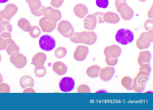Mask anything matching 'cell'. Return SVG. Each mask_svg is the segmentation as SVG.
I'll list each match as a JSON object with an SVG mask.
<instances>
[{
	"mask_svg": "<svg viewBox=\"0 0 153 110\" xmlns=\"http://www.w3.org/2000/svg\"><path fill=\"white\" fill-rule=\"evenodd\" d=\"M69 39L72 42L75 43H81L91 45L97 41V36L93 31L75 32Z\"/></svg>",
	"mask_w": 153,
	"mask_h": 110,
	"instance_id": "6da1fadb",
	"label": "cell"
},
{
	"mask_svg": "<svg viewBox=\"0 0 153 110\" xmlns=\"http://www.w3.org/2000/svg\"><path fill=\"white\" fill-rule=\"evenodd\" d=\"M114 4L117 11L123 19L128 21L132 18L134 15V11L128 5L126 0H115Z\"/></svg>",
	"mask_w": 153,
	"mask_h": 110,
	"instance_id": "7a4b0ae2",
	"label": "cell"
},
{
	"mask_svg": "<svg viewBox=\"0 0 153 110\" xmlns=\"http://www.w3.org/2000/svg\"><path fill=\"white\" fill-rule=\"evenodd\" d=\"M149 76L148 73L139 71L133 80L132 90L137 93L142 92L148 81Z\"/></svg>",
	"mask_w": 153,
	"mask_h": 110,
	"instance_id": "3957f363",
	"label": "cell"
},
{
	"mask_svg": "<svg viewBox=\"0 0 153 110\" xmlns=\"http://www.w3.org/2000/svg\"><path fill=\"white\" fill-rule=\"evenodd\" d=\"M134 37L133 33L130 30L122 28L118 30L115 36V39L118 43L126 45L133 41Z\"/></svg>",
	"mask_w": 153,
	"mask_h": 110,
	"instance_id": "277c9868",
	"label": "cell"
},
{
	"mask_svg": "<svg viewBox=\"0 0 153 110\" xmlns=\"http://www.w3.org/2000/svg\"><path fill=\"white\" fill-rule=\"evenodd\" d=\"M39 43L41 49L45 51H50L55 47L56 43L54 38L48 34H45L40 38Z\"/></svg>",
	"mask_w": 153,
	"mask_h": 110,
	"instance_id": "5b68a950",
	"label": "cell"
},
{
	"mask_svg": "<svg viewBox=\"0 0 153 110\" xmlns=\"http://www.w3.org/2000/svg\"><path fill=\"white\" fill-rule=\"evenodd\" d=\"M57 30L60 34L65 37L70 38L74 33V29L69 21L62 20L58 23Z\"/></svg>",
	"mask_w": 153,
	"mask_h": 110,
	"instance_id": "8992f818",
	"label": "cell"
},
{
	"mask_svg": "<svg viewBox=\"0 0 153 110\" xmlns=\"http://www.w3.org/2000/svg\"><path fill=\"white\" fill-rule=\"evenodd\" d=\"M18 10L17 6L14 4H7L4 9L0 11V23L5 21H10Z\"/></svg>",
	"mask_w": 153,
	"mask_h": 110,
	"instance_id": "52a82bcc",
	"label": "cell"
},
{
	"mask_svg": "<svg viewBox=\"0 0 153 110\" xmlns=\"http://www.w3.org/2000/svg\"><path fill=\"white\" fill-rule=\"evenodd\" d=\"M10 59L11 63L19 69L25 67L27 62L26 57L19 52H15L11 54Z\"/></svg>",
	"mask_w": 153,
	"mask_h": 110,
	"instance_id": "ba28073f",
	"label": "cell"
},
{
	"mask_svg": "<svg viewBox=\"0 0 153 110\" xmlns=\"http://www.w3.org/2000/svg\"><path fill=\"white\" fill-rule=\"evenodd\" d=\"M42 15L50 20L57 22L62 18V14L58 9L48 6L45 7L43 10Z\"/></svg>",
	"mask_w": 153,
	"mask_h": 110,
	"instance_id": "9c48e42d",
	"label": "cell"
},
{
	"mask_svg": "<svg viewBox=\"0 0 153 110\" xmlns=\"http://www.w3.org/2000/svg\"><path fill=\"white\" fill-rule=\"evenodd\" d=\"M31 13L34 15L39 17L42 15L43 10L45 7L40 0H25Z\"/></svg>",
	"mask_w": 153,
	"mask_h": 110,
	"instance_id": "30bf717a",
	"label": "cell"
},
{
	"mask_svg": "<svg viewBox=\"0 0 153 110\" xmlns=\"http://www.w3.org/2000/svg\"><path fill=\"white\" fill-rule=\"evenodd\" d=\"M121 52V48L116 44L107 46L103 50L105 58H117Z\"/></svg>",
	"mask_w": 153,
	"mask_h": 110,
	"instance_id": "8fae6325",
	"label": "cell"
},
{
	"mask_svg": "<svg viewBox=\"0 0 153 110\" xmlns=\"http://www.w3.org/2000/svg\"><path fill=\"white\" fill-rule=\"evenodd\" d=\"M39 24L43 32L50 33L56 28L57 22L44 17L40 19Z\"/></svg>",
	"mask_w": 153,
	"mask_h": 110,
	"instance_id": "7c38bea8",
	"label": "cell"
},
{
	"mask_svg": "<svg viewBox=\"0 0 153 110\" xmlns=\"http://www.w3.org/2000/svg\"><path fill=\"white\" fill-rule=\"evenodd\" d=\"M75 85L74 79L71 77L63 78L60 81L59 86L61 90L63 92H68L74 89Z\"/></svg>",
	"mask_w": 153,
	"mask_h": 110,
	"instance_id": "4fadbf2b",
	"label": "cell"
},
{
	"mask_svg": "<svg viewBox=\"0 0 153 110\" xmlns=\"http://www.w3.org/2000/svg\"><path fill=\"white\" fill-rule=\"evenodd\" d=\"M89 49L88 46L79 45L76 48L73 53V57L76 60L82 61L86 58Z\"/></svg>",
	"mask_w": 153,
	"mask_h": 110,
	"instance_id": "5bb4252c",
	"label": "cell"
},
{
	"mask_svg": "<svg viewBox=\"0 0 153 110\" xmlns=\"http://www.w3.org/2000/svg\"><path fill=\"white\" fill-rule=\"evenodd\" d=\"M97 23V20L94 14H88L84 18L82 26L84 28L88 30H92L96 27Z\"/></svg>",
	"mask_w": 153,
	"mask_h": 110,
	"instance_id": "9a60e30c",
	"label": "cell"
},
{
	"mask_svg": "<svg viewBox=\"0 0 153 110\" xmlns=\"http://www.w3.org/2000/svg\"><path fill=\"white\" fill-rule=\"evenodd\" d=\"M115 72L114 68L112 66H106L101 69L99 76L104 81L110 80L113 77Z\"/></svg>",
	"mask_w": 153,
	"mask_h": 110,
	"instance_id": "2e32d148",
	"label": "cell"
},
{
	"mask_svg": "<svg viewBox=\"0 0 153 110\" xmlns=\"http://www.w3.org/2000/svg\"><path fill=\"white\" fill-rule=\"evenodd\" d=\"M47 58L45 54L42 52H38L32 57V62L36 67L41 68L44 66Z\"/></svg>",
	"mask_w": 153,
	"mask_h": 110,
	"instance_id": "e0dca14e",
	"label": "cell"
},
{
	"mask_svg": "<svg viewBox=\"0 0 153 110\" xmlns=\"http://www.w3.org/2000/svg\"><path fill=\"white\" fill-rule=\"evenodd\" d=\"M103 19L104 22L113 24L118 23L120 20L118 14L111 11H108L104 13Z\"/></svg>",
	"mask_w": 153,
	"mask_h": 110,
	"instance_id": "ac0fdd59",
	"label": "cell"
},
{
	"mask_svg": "<svg viewBox=\"0 0 153 110\" xmlns=\"http://www.w3.org/2000/svg\"><path fill=\"white\" fill-rule=\"evenodd\" d=\"M73 12L76 16L82 18L88 14V10L85 5L82 3H79L74 6Z\"/></svg>",
	"mask_w": 153,
	"mask_h": 110,
	"instance_id": "d6986e66",
	"label": "cell"
},
{
	"mask_svg": "<svg viewBox=\"0 0 153 110\" xmlns=\"http://www.w3.org/2000/svg\"><path fill=\"white\" fill-rule=\"evenodd\" d=\"M146 32L141 33L136 42V45L138 49L142 50L148 48L151 43L146 37Z\"/></svg>",
	"mask_w": 153,
	"mask_h": 110,
	"instance_id": "ffe728a7",
	"label": "cell"
},
{
	"mask_svg": "<svg viewBox=\"0 0 153 110\" xmlns=\"http://www.w3.org/2000/svg\"><path fill=\"white\" fill-rule=\"evenodd\" d=\"M53 71L57 75L62 76L65 74L68 70L66 65L60 61L54 62L52 66Z\"/></svg>",
	"mask_w": 153,
	"mask_h": 110,
	"instance_id": "44dd1931",
	"label": "cell"
},
{
	"mask_svg": "<svg viewBox=\"0 0 153 110\" xmlns=\"http://www.w3.org/2000/svg\"><path fill=\"white\" fill-rule=\"evenodd\" d=\"M151 58V54L149 51H142L139 53L137 62L140 66L145 63H149Z\"/></svg>",
	"mask_w": 153,
	"mask_h": 110,
	"instance_id": "7402d4cb",
	"label": "cell"
},
{
	"mask_svg": "<svg viewBox=\"0 0 153 110\" xmlns=\"http://www.w3.org/2000/svg\"><path fill=\"white\" fill-rule=\"evenodd\" d=\"M21 86L24 89L33 87L34 81L33 78L28 75L23 76L19 81Z\"/></svg>",
	"mask_w": 153,
	"mask_h": 110,
	"instance_id": "603a6c76",
	"label": "cell"
},
{
	"mask_svg": "<svg viewBox=\"0 0 153 110\" xmlns=\"http://www.w3.org/2000/svg\"><path fill=\"white\" fill-rule=\"evenodd\" d=\"M6 40L7 42V45L5 50L9 55H10L14 52L19 51V47L12 38H8Z\"/></svg>",
	"mask_w": 153,
	"mask_h": 110,
	"instance_id": "cb8c5ba5",
	"label": "cell"
},
{
	"mask_svg": "<svg viewBox=\"0 0 153 110\" xmlns=\"http://www.w3.org/2000/svg\"><path fill=\"white\" fill-rule=\"evenodd\" d=\"M101 68L96 65H94L89 67L87 69L86 73L87 75L91 78H95L99 76Z\"/></svg>",
	"mask_w": 153,
	"mask_h": 110,
	"instance_id": "d4e9b609",
	"label": "cell"
},
{
	"mask_svg": "<svg viewBox=\"0 0 153 110\" xmlns=\"http://www.w3.org/2000/svg\"><path fill=\"white\" fill-rule=\"evenodd\" d=\"M18 26L22 30L25 32H29L32 26L30 22L25 18H20L17 22Z\"/></svg>",
	"mask_w": 153,
	"mask_h": 110,
	"instance_id": "484cf974",
	"label": "cell"
},
{
	"mask_svg": "<svg viewBox=\"0 0 153 110\" xmlns=\"http://www.w3.org/2000/svg\"><path fill=\"white\" fill-rule=\"evenodd\" d=\"M132 79L128 76H125L123 77L120 81L121 84L123 86L128 90H132Z\"/></svg>",
	"mask_w": 153,
	"mask_h": 110,
	"instance_id": "4316f807",
	"label": "cell"
},
{
	"mask_svg": "<svg viewBox=\"0 0 153 110\" xmlns=\"http://www.w3.org/2000/svg\"><path fill=\"white\" fill-rule=\"evenodd\" d=\"M13 27L9 21H5L0 23V33L7 32H11Z\"/></svg>",
	"mask_w": 153,
	"mask_h": 110,
	"instance_id": "83f0119b",
	"label": "cell"
},
{
	"mask_svg": "<svg viewBox=\"0 0 153 110\" xmlns=\"http://www.w3.org/2000/svg\"><path fill=\"white\" fill-rule=\"evenodd\" d=\"M67 52V49L65 47L59 46L55 50L54 54L57 58L61 59L66 56Z\"/></svg>",
	"mask_w": 153,
	"mask_h": 110,
	"instance_id": "f1b7e54d",
	"label": "cell"
},
{
	"mask_svg": "<svg viewBox=\"0 0 153 110\" xmlns=\"http://www.w3.org/2000/svg\"><path fill=\"white\" fill-rule=\"evenodd\" d=\"M30 37L34 38H38L41 33L40 29L37 26H33L29 32Z\"/></svg>",
	"mask_w": 153,
	"mask_h": 110,
	"instance_id": "f546056e",
	"label": "cell"
},
{
	"mask_svg": "<svg viewBox=\"0 0 153 110\" xmlns=\"http://www.w3.org/2000/svg\"><path fill=\"white\" fill-rule=\"evenodd\" d=\"M34 73L36 77H42L46 74L47 70L44 66L41 68H37L35 67L34 70Z\"/></svg>",
	"mask_w": 153,
	"mask_h": 110,
	"instance_id": "4dcf8cb0",
	"label": "cell"
},
{
	"mask_svg": "<svg viewBox=\"0 0 153 110\" xmlns=\"http://www.w3.org/2000/svg\"><path fill=\"white\" fill-rule=\"evenodd\" d=\"M140 66L139 72L150 74L151 72V67L149 63L144 64Z\"/></svg>",
	"mask_w": 153,
	"mask_h": 110,
	"instance_id": "1f68e13d",
	"label": "cell"
},
{
	"mask_svg": "<svg viewBox=\"0 0 153 110\" xmlns=\"http://www.w3.org/2000/svg\"><path fill=\"white\" fill-rule=\"evenodd\" d=\"M77 92L78 93H90L91 89L88 85L85 84H81L77 87Z\"/></svg>",
	"mask_w": 153,
	"mask_h": 110,
	"instance_id": "d6a6232c",
	"label": "cell"
},
{
	"mask_svg": "<svg viewBox=\"0 0 153 110\" xmlns=\"http://www.w3.org/2000/svg\"><path fill=\"white\" fill-rule=\"evenodd\" d=\"M96 3L99 7L106 8L108 6L109 1L108 0H96Z\"/></svg>",
	"mask_w": 153,
	"mask_h": 110,
	"instance_id": "836d02e7",
	"label": "cell"
},
{
	"mask_svg": "<svg viewBox=\"0 0 153 110\" xmlns=\"http://www.w3.org/2000/svg\"><path fill=\"white\" fill-rule=\"evenodd\" d=\"M144 28L146 31L153 29V20L152 19H148L145 21L144 23Z\"/></svg>",
	"mask_w": 153,
	"mask_h": 110,
	"instance_id": "e575fe53",
	"label": "cell"
},
{
	"mask_svg": "<svg viewBox=\"0 0 153 110\" xmlns=\"http://www.w3.org/2000/svg\"><path fill=\"white\" fill-rule=\"evenodd\" d=\"M105 63L108 65L110 66H113L117 64L118 59L117 58H105Z\"/></svg>",
	"mask_w": 153,
	"mask_h": 110,
	"instance_id": "d590c367",
	"label": "cell"
},
{
	"mask_svg": "<svg viewBox=\"0 0 153 110\" xmlns=\"http://www.w3.org/2000/svg\"><path fill=\"white\" fill-rule=\"evenodd\" d=\"M104 12L98 11L94 13V14L96 16L97 20V23L98 24H100L104 23L103 19V16Z\"/></svg>",
	"mask_w": 153,
	"mask_h": 110,
	"instance_id": "8d00e7d4",
	"label": "cell"
},
{
	"mask_svg": "<svg viewBox=\"0 0 153 110\" xmlns=\"http://www.w3.org/2000/svg\"><path fill=\"white\" fill-rule=\"evenodd\" d=\"M64 0H51L50 4L54 8H59L62 5Z\"/></svg>",
	"mask_w": 153,
	"mask_h": 110,
	"instance_id": "74e56055",
	"label": "cell"
},
{
	"mask_svg": "<svg viewBox=\"0 0 153 110\" xmlns=\"http://www.w3.org/2000/svg\"><path fill=\"white\" fill-rule=\"evenodd\" d=\"M10 90V87L7 84L3 83L0 84V92L9 93Z\"/></svg>",
	"mask_w": 153,
	"mask_h": 110,
	"instance_id": "f35d334b",
	"label": "cell"
},
{
	"mask_svg": "<svg viewBox=\"0 0 153 110\" xmlns=\"http://www.w3.org/2000/svg\"><path fill=\"white\" fill-rule=\"evenodd\" d=\"M7 45V42L6 40L0 37V51L6 49Z\"/></svg>",
	"mask_w": 153,
	"mask_h": 110,
	"instance_id": "ab89813d",
	"label": "cell"
},
{
	"mask_svg": "<svg viewBox=\"0 0 153 110\" xmlns=\"http://www.w3.org/2000/svg\"><path fill=\"white\" fill-rule=\"evenodd\" d=\"M146 37L148 41L150 43L153 41V30L150 29L146 32Z\"/></svg>",
	"mask_w": 153,
	"mask_h": 110,
	"instance_id": "60d3db41",
	"label": "cell"
},
{
	"mask_svg": "<svg viewBox=\"0 0 153 110\" xmlns=\"http://www.w3.org/2000/svg\"><path fill=\"white\" fill-rule=\"evenodd\" d=\"M0 37L4 39L12 38L11 33L7 32H4L0 33Z\"/></svg>",
	"mask_w": 153,
	"mask_h": 110,
	"instance_id": "b9f144b4",
	"label": "cell"
},
{
	"mask_svg": "<svg viewBox=\"0 0 153 110\" xmlns=\"http://www.w3.org/2000/svg\"><path fill=\"white\" fill-rule=\"evenodd\" d=\"M153 4L151 5V7L147 13L148 17L150 19H153Z\"/></svg>",
	"mask_w": 153,
	"mask_h": 110,
	"instance_id": "7bdbcfd3",
	"label": "cell"
},
{
	"mask_svg": "<svg viewBox=\"0 0 153 110\" xmlns=\"http://www.w3.org/2000/svg\"><path fill=\"white\" fill-rule=\"evenodd\" d=\"M24 90L23 92H35L33 89L30 88H26Z\"/></svg>",
	"mask_w": 153,
	"mask_h": 110,
	"instance_id": "ee69618b",
	"label": "cell"
},
{
	"mask_svg": "<svg viewBox=\"0 0 153 110\" xmlns=\"http://www.w3.org/2000/svg\"><path fill=\"white\" fill-rule=\"evenodd\" d=\"M9 0H0V3H4L8 2Z\"/></svg>",
	"mask_w": 153,
	"mask_h": 110,
	"instance_id": "f6af8a7d",
	"label": "cell"
},
{
	"mask_svg": "<svg viewBox=\"0 0 153 110\" xmlns=\"http://www.w3.org/2000/svg\"><path fill=\"white\" fill-rule=\"evenodd\" d=\"M3 80L2 76L1 74V73H0V83L2 82H3Z\"/></svg>",
	"mask_w": 153,
	"mask_h": 110,
	"instance_id": "bcb514c9",
	"label": "cell"
},
{
	"mask_svg": "<svg viewBox=\"0 0 153 110\" xmlns=\"http://www.w3.org/2000/svg\"><path fill=\"white\" fill-rule=\"evenodd\" d=\"M139 1L143 2L146 1L147 0H138Z\"/></svg>",
	"mask_w": 153,
	"mask_h": 110,
	"instance_id": "7dc6e473",
	"label": "cell"
},
{
	"mask_svg": "<svg viewBox=\"0 0 153 110\" xmlns=\"http://www.w3.org/2000/svg\"><path fill=\"white\" fill-rule=\"evenodd\" d=\"M1 54L0 53V62L1 61Z\"/></svg>",
	"mask_w": 153,
	"mask_h": 110,
	"instance_id": "c3c4849f",
	"label": "cell"
},
{
	"mask_svg": "<svg viewBox=\"0 0 153 110\" xmlns=\"http://www.w3.org/2000/svg\"><path fill=\"white\" fill-rule=\"evenodd\" d=\"M118 0L121 1V0Z\"/></svg>",
	"mask_w": 153,
	"mask_h": 110,
	"instance_id": "681fc988",
	"label": "cell"
}]
</instances>
